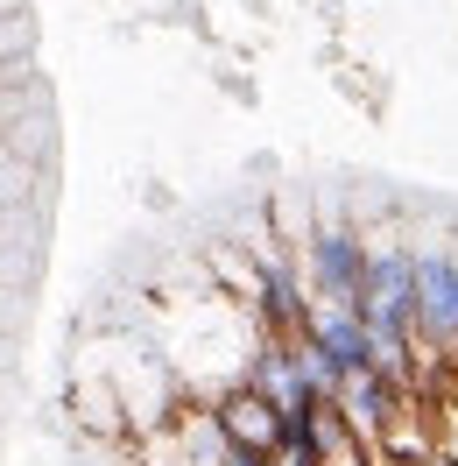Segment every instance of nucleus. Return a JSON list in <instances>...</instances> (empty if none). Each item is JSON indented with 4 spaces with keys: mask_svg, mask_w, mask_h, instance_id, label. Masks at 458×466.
Returning a JSON list of instances; mask_svg holds the SVG:
<instances>
[{
    "mask_svg": "<svg viewBox=\"0 0 458 466\" xmlns=\"http://www.w3.org/2000/svg\"><path fill=\"white\" fill-rule=\"evenodd\" d=\"M458 353V255L416 248V353Z\"/></svg>",
    "mask_w": 458,
    "mask_h": 466,
    "instance_id": "obj_2",
    "label": "nucleus"
},
{
    "mask_svg": "<svg viewBox=\"0 0 458 466\" xmlns=\"http://www.w3.org/2000/svg\"><path fill=\"white\" fill-rule=\"evenodd\" d=\"M332 403H339V417L360 438H381L395 424V410H402V381L381 375V368H373V375H345L339 389H332Z\"/></svg>",
    "mask_w": 458,
    "mask_h": 466,
    "instance_id": "obj_5",
    "label": "nucleus"
},
{
    "mask_svg": "<svg viewBox=\"0 0 458 466\" xmlns=\"http://www.w3.org/2000/svg\"><path fill=\"white\" fill-rule=\"evenodd\" d=\"M444 452H452V460H458V403H452V445H444Z\"/></svg>",
    "mask_w": 458,
    "mask_h": 466,
    "instance_id": "obj_6",
    "label": "nucleus"
},
{
    "mask_svg": "<svg viewBox=\"0 0 458 466\" xmlns=\"http://www.w3.org/2000/svg\"><path fill=\"white\" fill-rule=\"evenodd\" d=\"M212 410H219V424H226V438H233V445H247V452H268V460L283 452V410L268 403L254 381L226 389V396H219Z\"/></svg>",
    "mask_w": 458,
    "mask_h": 466,
    "instance_id": "obj_4",
    "label": "nucleus"
},
{
    "mask_svg": "<svg viewBox=\"0 0 458 466\" xmlns=\"http://www.w3.org/2000/svg\"><path fill=\"white\" fill-rule=\"evenodd\" d=\"M304 339H311V353L332 368V381L373 375V368H381V339H373V325L360 319V304H317Z\"/></svg>",
    "mask_w": 458,
    "mask_h": 466,
    "instance_id": "obj_3",
    "label": "nucleus"
},
{
    "mask_svg": "<svg viewBox=\"0 0 458 466\" xmlns=\"http://www.w3.org/2000/svg\"><path fill=\"white\" fill-rule=\"evenodd\" d=\"M367 255H373V240L353 219H317L304 233V283H311V297L317 304H360Z\"/></svg>",
    "mask_w": 458,
    "mask_h": 466,
    "instance_id": "obj_1",
    "label": "nucleus"
}]
</instances>
